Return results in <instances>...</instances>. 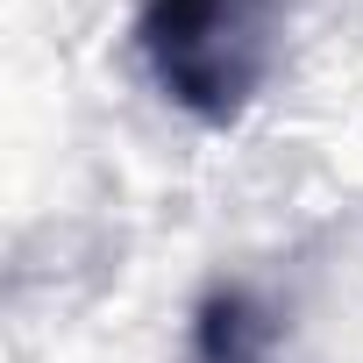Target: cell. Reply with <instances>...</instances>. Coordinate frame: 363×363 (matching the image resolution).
Segmentation results:
<instances>
[{"label":"cell","mask_w":363,"mask_h":363,"mask_svg":"<svg viewBox=\"0 0 363 363\" xmlns=\"http://www.w3.org/2000/svg\"><path fill=\"white\" fill-rule=\"evenodd\" d=\"M135 50L171 107L193 121H235L271 72V8L264 0H143Z\"/></svg>","instance_id":"obj_1"},{"label":"cell","mask_w":363,"mask_h":363,"mask_svg":"<svg viewBox=\"0 0 363 363\" xmlns=\"http://www.w3.org/2000/svg\"><path fill=\"white\" fill-rule=\"evenodd\" d=\"M271 356V313L242 285H214L193 313V363H264Z\"/></svg>","instance_id":"obj_2"}]
</instances>
